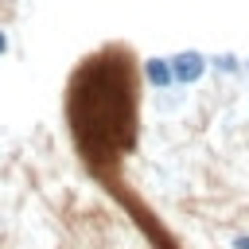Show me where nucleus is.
Here are the masks:
<instances>
[{"mask_svg":"<svg viewBox=\"0 0 249 249\" xmlns=\"http://www.w3.org/2000/svg\"><path fill=\"white\" fill-rule=\"evenodd\" d=\"M144 78H148V86H156V89H167V86H175V74H171V58H144Z\"/></svg>","mask_w":249,"mask_h":249,"instance_id":"obj_2","label":"nucleus"},{"mask_svg":"<svg viewBox=\"0 0 249 249\" xmlns=\"http://www.w3.org/2000/svg\"><path fill=\"white\" fill-rule=\"evenodd\" d=\"M233 249H249V233L245 237H233Z\"/></svg>","mask_w":249,"mask_h":249,"instance_id":"obj_4","label":"nucleus"},{"mask_svg":"<svg viewBox=\"0 0 249 249\" xmlns=\"http://www.w3.org/2000/svg\"><path fill=\"white\" fill-rule=\"evenodd\" d=\"M4 51H8V35L0 31V54H4Z\"/></svg>","mask_w":249,"mask_h":249,"instance_id":"obj_5","label":"nucleus"},{"mask_svg":"<svg viewBox=\"0 0 249 249\" xmlns=\"http://www.w3.org/2000/svg\"><path fill=\"white\" fill-rule=\"evenodd\" d=\"M206 70H210V58L202 51H179V54H171V74H175L179 86H195Z\"/></svg>","mask_w":249,"mask_h":249,"instance_id":"obj_1","label":"nucleus"},{"mask_svg":"<svg viewBox=\"0 0 249 249\" xmlns=\"http://www.w3.org/2000/svg\"><path fill=\"white\" fill-rule=\"evenodd\" d=\"M214 66H218V70H226V74H237V58H233V54H218V58H214Z\"/></svg>","mask_w":249,"mask_h":249,"instance_id":"obj_3","label":"nucleus"}]
</instances>
